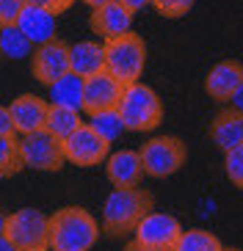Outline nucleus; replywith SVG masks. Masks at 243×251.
Returning <instances> with one entry per match:
<instances>
[{
  "mask_svg": "<svg viewBox=\"0 0 243 251\" xmlns=\"http://www.w3.org/2000/svg\"><path fill=\"white\" fill-rule=\"evenodd\" d=\"M100 240V224L86 207L66 204L50 215L47 251H91Z\"/></svg>",
  "mask_w": 243,
  "mask_h": 251,
  "instance_id": "f257e3e1",
  "label": "nucleus"
},
{
  "mask_svg": "<svg viewBox=\"0 0 243 251\" xmlns=\"http://www.w3.org/2000/svg\"><path fill=\"white\" fill-rule=\"evenodd\" d=\"M155 210V196L138 185L133 188H113L103 201V232L108 237L130 235L135 224Z\"/></svg>",
  "mask_w": 243,
  "mask_h": 251,
  "instance_id": "f03ea898",
  "label": "nucleus"
},
{
  "mask_svg": "<svg viewBox=\"0 0 243 251\" xmlns=\"http://www.w3.org/2000/svg\"><path fill=\"white\" fill-rule=\"evenodd\" d=\"M119 116H122V125L130 133H149L163 122V102L158 91L144 86V83H130L122 91V100H119Z\"/></svg>",
  "mask_w": 243,
  "mask_h": 251,
  "instance_id": "7ed1b4c3",
  "label": "nucleus"
},
{
  "mask_svg": "<svg viewBox=\"0 0 243 251\" xmlns=\"http://www.w3.org/2000/svg\"><path fill=\"white\" fill-rule=\"evenodd\" d=\"M147 67V45L138 33H125L116 39H105V69L119 83H138Z\"/></svg>",
  "mask_w": 243,
  "mask_h": 251,
  "instance_id": "20e7f679",
  "label": "nucleus"
},
{
  "mask_svg": "<svg viewBox=\"0 0 243 251\" xmlns=\"http://www.w3.org/2000/svg\"><path fill=\"white\" fill-rule=\"evenodd\" d=\"M141 163H144V174L152 179H166L185 166L188 160V147L177 135H158L149 138L138 149Z\"/></svg>",
  "mask_w": 243,
  "mask_h": 251,
  "instance_id": "39448f33",
  "label": "nucleus"
},
{
  "mask_svg": "<svg viewBox=\"0 0 243 251\" xmlns=\"http://www.w3.org/2000/svg\"><path fill=\"white\" fill-rule=\"evenodd\" d=\"M47 229L50 215H44L36 207H22L6 215V232L20 251H47Z\"/></svg>",
  "mask_w": 243,
  "mask_h": 251,
  "instance_id": "423d86ee",
  "label": "nucleus"
},
{
  "mask_svg": "<svg viewBox=\"0 0 243 251\" xmlns=\"http://www.w3.org/2000/svg\"><path fill=\"white\" fill-rule=\"evenodd\" d=\"M61 147H64L66 163H75V166H83V169L100 166L110 155V141H105L88 122H83L69 138L61 141Z\"/></svg>",
  "mask_w": 243,
  "mask_h": 251,
  "instance_id": "0eeeda50",
  "label": "nucleus"
},
{
  "mask_svg": "<svg viewBox=\"0 0 243 251\" xmlns=\"http://www.w3.org/2000/svg\"><path fill=\"white\" fill-rule=\"evenodd\" d=\"M22 149V163L25 169H36V171H61L64 169V147L55 135H50L47 130H36L20 138Z\"/></svg>",
  "mask_w": 243,
  "mask_h": 251,
  "instance_id": "6e6552de",
  "label": "nucleus"
},
{
  "mask_svg": "<svg viewBox=\"0 0 243 251\" xmlns=\"http://www.w3.org/2000/svg\"><path fill=\"white\" fill-rule=\"evenodd\" d=\"M183 235V224L177 221L174 215L169 213H155L149 210L138 224L133 229V240L141 246H149V249L158 251H171L174 243Z\"/></svg>",
  "mask_w": 243,
  "mask_h": 251,
  "instance_id": "1a4fd4ad",
  "label": "nucleus"
},
{
  "mask_svg": "<svg viewBox=\"0 0 243 251\" xmlns=\"http://www.w3.org/2000/svg\"><path fill=\"white\" fill-rule=\"evenodd\" d=\"M122 91H125V83H119L108 69L97 75H88L83 77V113L94 116V113L103 111H116L119 100H122Z\"/></svg>",
  "mask_w": 243,
  "mask_h": 251,
  "instance_id": "9d476101",
  "label": "nucleus"
},
{
  "mask_svg": "<svg viewBox=\"0 0 243 251\" xmlns=\"http://www.w3.org/2000/svg\"><path fill=\"white\" fill-rule=\"evenodd\" d=\"M66 72H72V67H69V45L66 42L50 39L44 45H36V50L30 55V75L42 86H53Z\"/></svg>",
  "mask_w": 243,
  "mask_h": 251,
  "instance_id": "9b49d317",
  "label": "nucleus"
},
{
  "mask_svg": "<svg viewBox=\"0 0 243 251\" xmlns=\"http://www.w3.org/2000/svg\"><path fill=\"white\" fill-rule=\"evenodd\" d=\"M88 25H91V30L100 33L103 39L125 36L133 28V11L122 3V0H113V3H105V6L94 8L91 17H88Z\"/></svg>",
  "mask_w": 243,
  "mask_h": 251,
  "instance_id": "f8f14e48",
  "label": "nucleus"
},
{
  "mask_svg": "<svg viewBox=\"0 0 243 251\" xmlns=\"http://www.w3.org/2000/svg\"><path fill=\"white\" fill-rule=\"evenodd\" d=\"M47 108L50 102L42 100L36 94H20L17 100H11L8 111H11V122H14V130L22 135L44 130V122H47Z\"/></svg>",
  "mask_w": 243,
  "mask_h": 251,
  "instance_id": "ddd939ff",
  "label": "nucleus"
},
{
  "mask_svg": "<svg viewBox=\"0 0 243 251\" xmlns=\"http://www.w3.org/2000/svg\"><path fill=\"white\" fill-rule=\"evenodd\" d=\"M105 177L113 188H133L144 177V163L135 149H119L105 160Z\"/></svg>",
  "mask_w": 243,
  "mask_h": 251,
  "instance_id": "4468645a",
  "label": "nucleus"
},
{
  "mask_svg": "<svg viewBox=\"0 0 243 251\" xmlns=\"http://www.w3.org/2000/svg\"><path fill=\"white\" fill-rule=\"evenodd\" d=\"M241 83H243V64H238V61H218L205 75V91L216 102H229Z\"/></svg>",
  "mask_w": 243,
  "mask_h": 251,
  "instance_id": "2eb2a0df",
  "label": "nucleus"
},
{
  "mask_svg": "<svg viewBox=\"0 0 243 251\" xmlns=\"http://www.w3.org/2000/svg\"><path fill=\"white\" fill-rule=\"evenodd\" d=\"M55 11L53 8H44V6H25L20 14V23H17V28L25 33V36L33 42V45H44V42H50V39H55V28H58V23H55Z\"/></svg>",
  "mask_w": 243,
  "mask_h": 251,
  "instance_id": "dca6fc26",
  "label": "nucleus"
},
{
  "mask_svg": "<svg viewBox=\"0 0 243 251\" xmlns=\"http://www.w3.org/2000/svg\"><path fill=\"white\" fill-rule=\"evenodd\" d=\"M210 138L221 152H229L243 144V113H238L235 108L216 113V119L210 122Z\"/></svg>",
  "mask_w": 243,
  "mask_h": 251,
  "instance_id": "f3484780",
  "label": "nucleus"
},
{
  "mask_svg": "<svg viewBox=\"0 0 243 251\" xmlns=\"http://www.w3.org/2000/svg\"><path fill=\"white\" fill-rule=\"evenodd\" d=\"M69 67L75 75L88 77L105 69V45L100 42H78L69 45Z\"/></svg>",
  "mask_w": 243,
  "mask_h": 251,
  "instance_id": "a211bd4d",
  "label": "nucleus"
},
{
  "mask_svg": "<svg viewBox=\"0 0 243 251\" xmlns=\"http://www.w3.org/2000/svg\"><path fill=\"white\" fill-rule=\"evenodd\" d=\"M81 125H83L81 111L50 102V108H47V122H44V130H47L50 135H55L58 141H64V138H69Z\"/></svg>",
  "mask_w": 243,
  "mask_h": 251,
  "instance_id": "6ab92c4d",
  "label": "nucleus"
},
{
  "mask_svg": "<svg viewBox=\"0 0 243 251\" xmlns=\"http://www.w3.org/2000/svg\"><path fill=\"white\" fill-rule=\"evenodd\" d=\"M47 89H50V102L66 105V108H75V111L83 108V77L81 75L66 72L64 77H58Z\"/></svg>",
  "mask_w": 243,
  "mask_h": 251,
  "instance_id": "aec40b11",
  "label": "nucleus"
},
{
  "mask_svg": "<svg viewBox=\"0 0 243 251\" xmlns=\"http://www.w3.org/2000/svg\"><path fill=\"white\" fill-rule=\"evenodd\" d=\"M25 169L22 163L20 138L14 135H0V179H11Z\"/></svg>",
  "mask_w": 243,
  "mask_h": 251,
  "instance_id": "412c9836",
  "label": "nucleus"
},
{
  "mask_svg": "<svg viewBox=\"0 0 243 251\" xmlns=\"http://www.w3.org/2000/svg\"><path fill=\"white\" fill-rule=\"evenodd\" d=\"M33 52V42L22 33L17 25H6L0 28V55H6L11 61H20Z\"/></svg>",
  "mask_w": 243,
  "mask_h": 251,
  "instance_id": "4be33fe9",
  "label": "nucleus"
},
{
  "mask_svg": "<svg viewBox=\"0 0 243 251\" xmlns=\"http://www.w3.org/2000/svg\"><path fill=\"white\" fill-rule=\"evenodd\" d=\"M221 240L213 235V232H207V229H183V235L180 240L174 243L171 251H221Z\"/></svg>",
  "mask_w": 243,
  "mask_h": 251,
  "instance_id": "5701e85b",
  "label": "nucleus"
},
{
  "mask_svg": "<svg viewBox=\"0 0 243 251\" xmlns=\"http://www.w3.org/2000/svg\"><path fill=\"white\" fill-rule=\"evenodd\" d=\"M88 125L94 127V130L103 135L105 141H110V144H113L119 135L125 133V125H122V116H119V111L94 113V116H88Z\"/></svg>",
  "mask_w": 243,
  "mask_h": 251,
  "instance_id": "b1692460",
  "label": "nucleus"
},
{
  "mask_svg": "<svg viewBox=\"0 0 243 251\" xmlns=\"http://www.w3.org/2000/svg\"><path fill=\"white\" fill-rule=\"evenodd\" d=\"M224 171H227L229 182L243 191V144L235 149H229V152H224Z\"/></svg>",
  "mask_w": 243,
  "mask_h": 251,
  "instance_id": "393cba45",
  "label": "nucleus"
},
{
  "mask_svg": "<svg viewBox=\"0 0 243 251\" xmlns=\"http://www.w3.org/2000/svg\"><path fill=\"white\" fill-rule=\"evenodd\" d=\"M152 6L161 11L163 17L177 20V17H185L193 8V0H152Z\"/></svg>",
  "mask_w": 243,
  "mask_h": 251,
  "instance_id": "a878e982",
  "label": "nucleus"
},
{
  "mask_svg": "<svg viewBox=\"0 0 243 251\" xmlns=\"http://www.w3.org/2000/svg\"><path fill=\"white\" fill-rule=\"evenodd\" d=\"M22 8H25V0H0V28L20 23Z\"/></svg>",
  "mask_w": 243,
  "mask_h": 251,
  "instance_id": "bb28decb",
  "label": "nucleus"
},
{
  "mask_svg": "<svg viewBox=\"0 0 243 251\" xmlns=\"http://www.w3.org/2000/svg\"><path fill=\"white\" fill-rule=\"evenodd\" d=\"M14 122H11V111L6 105H0V135H14Z\"/></svg>",
  "mask_w": 243,
  "mask_h": 251,
  "instance_id": "cd10ccee",
  "label": "nucleus"
},
{
  "mask_svg": "<svg viewBox=\"0 0 243 251\" xmlns=\"http://www.w3.org/2000/svg\"><path fill=\"white\" fill-rule=\"evenodd\" d=\"M25 6H44V8H53L55 14H61V11H58V3H55V0H25Z\"/></svg>",
  "mask_w": 243,
  "mask_h": 251,
  "instance_id": "c85d7f7f",
  "label": "nucleus"
},
{
  "mask_svg": "<svg viewBox=\"0 0 243 251\" xmlns=\"http://www.w3.org/2000/svg\"><path fill=\"white\" fill-rule=\"evenodd\" d=\"M229 102H232V108H235L238 113H243V83L238 86V91L232 94V100H229Z\"/></svg>",
  "mask_w": 243,
  "mask_h": 251,
  "instance_id": "c756f323",
  "label": "nucleus"
},
{
  "mask_svg": "<svg viewBox=\"0 0 243 251\" xmlns=\"http://www.w3.org/2000/svg\"><path fill=\"white\" fill-rule=\"evenodd\" d=\"M122 3H125V6L130 8L133 14H135V11H141V8H144V6H149L152 0H122Z\"/></svg>",
  "mask_w": 243,
  "mask_h": 251,
  "instance_id": "7c9ffc66",
  "label": "nucleus"
},
{
  "mask_svg": "<svg viewBox=\"0 0 243 251\" xmlns=\"http://www.w3.org/2000/svg\"><path fill=\"white\" fill-rule=\"evenodd\" d=\"M0 251H20V249H17V246L11 243L6 235H0Z\"/></svg>",
  "mask_w": 243,
  "mask_h": 251,
  "instance_id": "2f4dec72",
  "label": "nucleus"
},
{
  "mask_svg": "<svg viewBox=\"0 0 243 251\" xmlns=\"http://www.w3.org/2000/svg\"><path fill=\"white\" fill-rule=\"evenodd\" d=\"M125 251H158V249H149V246H141V243H135V240H133V243L125 246Z\"/></svg>",
  "mask_w": 243,
  "mask_h": 251,
  "instance_id": "473e14b6",
  "label": "nucleus"
},
{
  "mask_svg": "<svg viewBox=\"0 0 243 251\" xmlns=\"http://www.w3.org/2000/svg\"><path fill=\"white\" fill-rule=\"evenodd\" d=\"M86 6H91V8H100V6H105V3H113V0H83Z\"/></svg>",
  "mask_w": 243,
  "mask_h": 251,
  "instance_id": "72a5a7b5",
  "label": "nucleus"
},
{
  "mask_svg": "<svg viewBox=\"0 0 243 251\" xmlns=\"http://www.w3.org/2000/svg\"><path fill=\"white\" fill-rule=\"evenodd\" d=\"M55 3H58V11H66V8L75 3V0H55Z\"/></svg>",
  "mask_w": 243,
  "mask_h": 251,
  "instance_id": "f704fd0d",
  "label": "nucleus"
},
{
  "mask_svg": "<svg viewBox=\"0 0 243 251\" xmlns=\"http://www.w3.org/2000/svg\"><path fill=\"white\" fill-rule=\"evenodd\" d=\"M6 215H8V213H3V210H0V235L6 232Z\"/></svg>",
  "mask_w": 243,
  "mask_h": 251,
  "instance_id": "c9c22d12",
  "label": "nucleus"
},
{
  "mask_svg": "<svg viewBox=\"0 0 243 251\" xmlns=\"http://www.w3.org/2000/svg\"><path fill=\"white\" fill-rule=\"evenodd\" d=\"M221 251H241V249H221Z\"/></svg>",
  "mask_w": 243,
  "mask_h": 251,
  "instance_id": "e433bc0d",
  "label": "nucleus"
}]
</instances>
